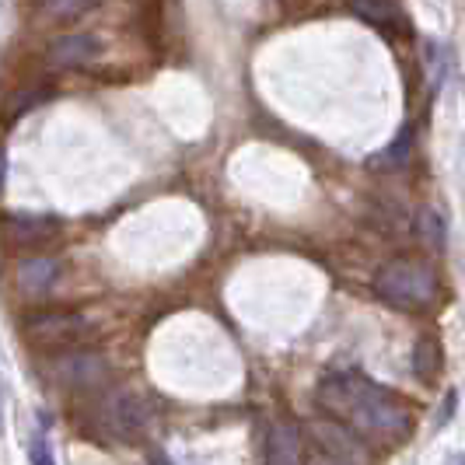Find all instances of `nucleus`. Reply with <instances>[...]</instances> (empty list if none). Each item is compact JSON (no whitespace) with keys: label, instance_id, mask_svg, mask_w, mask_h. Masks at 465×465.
Returning <instances> with one entry per match:
<instances>
[{"label":"nucleus","instance_id":"1","mask_svg":"<svg viewBox=\"0 0 465 465\" xmlns=\"http://www.w3.org/2000/svg\"><path fill=\"white\" fill-rule=\"evenodd\" d=\"M319 406L332 413L357 438L381 444L402 441L413 430L410 406L364 374H329L319 385Z\"/></svg>","mask_w":465,"mask_h":465},{"label":"nucleus","instance_id":"2","mask_svg":"<svg viewBox=\"0 0 465 465\" xmlns=\"http://www.w3.org/2000/svg\"><path fill=\"white\" fill-rule=\"evenodd\" d=\"M374 294L402 312L427 308L438 298V270L420 256H399L374 273Z\"/></svg>","mask_w":465,"mask_h":465},{"label":"nucleus","instance_id":"3","mask_svg":"<svg viewBox=\"0 0 465 465\" xmlns=\"http://www.w3.org/2000/svg\"><path fill=\"white\" fill-rule=\"evenodd\" d=\"M151 417H154V410H151V402L134 392V389H119V392H109V396L102 399V406H98V420H102V427L119 438V441H134L140 438L147 427H151Z\"/></svg>","mask_w":465,"mask_h":465},{"label":"nucleus","instance_id":"4","mask_svg":"<svg viewBox=\"0 0 465 465\" xmlns=\"http://www.w3.org/2000/svg\"><path fill=\"white\" fill-rule=\"evenodd\" d=\"M88 329H92L88 315L74 308H49V312H35L25 319L28 343H39V347H70L81 336H88Z\"/></svg>","mask_w":465,"mask_h":465},{"label":"nucleus","instance_id":"5","mask_svg":"<svg viewBox=\"0 0 465 465\" xmlns=\"http://www.w3.org/2000/svg\"><path fill=\"white\" fill-rule=\"evenodd\" d=\"M64 389H98L109 378V361L98 350H64L49 364Z\"/></svg>","mask_w":465,"mask_h":465},{"label":"nucleus","instance_id":"6","mask_svg":"<svg viewBox=\"0 0 465 465\" xmlns=\"http://www.w3.org/2000/svg\"><path fill=\"white\" fill-rule=\"evenodd\" d=\"M308 434H312V441H315L319 451L340 459L343 465H368V448H364V441L350 427H343L340 420H322V417L312 420L308 423Z\"/></svg>","mask_w":465,"mask_h":465},{"label":"nucleus","instance_id":"7","mask_svg":"<svg viewBox=\"0 0 465 465\" xmlns=\"http://www.w3.org/2000/svg\"><path fill=\"white\" fill-rule=\"evenodd\" d=\"M4 234H7L11 245L35 249V245H46L60 234V221L46 217V213H7L4 217Z\"/></svg>","mask_w":465,"mask_h":465},{"label":"nucleus","instance_id":"8","mask_svg":"<svg viewBox=\"0 0 465 465\" xmlns=\"http://www.w3.org/2000/svg\"><path fill=\"white\" fill-rule=\"evenodd\" d=\"M98 53H102V43L94 35H88V32H67V35H60V39L49 43L46 60L60 70H77L94 64Z\"/></svg>","mask_w":465,"mask_h":465},{"label":"nucleus","instance_id":"9","mask_svg":"<svg viewBox=\"0 0 465 465\" xmlns=\"http://www.w3.org/2000/svg\"><path fill=\"white\" fill-rule=\"evenodd\" d=\"M15 280L28 298H43L60 280V262L53 256H28L15 266Z\"/></svg>","mask_w":465,"mask_h":465},{"label":"nucleus","instance_id":"10","mask_svg":"<svg viewBox=\"0 0 465 465\" xmlns=\"http://www.w3.org/2000/svg\"><path fill=\"white\" fill-rule=\"evenodd\" d=\"M266 465H304L302 434L291 423H273L266 438Z\"/></svg>","mask_w":465,"mask_h":465},{"label":"nucleus","instance_id":"11","mask_svg":"<svg viewBox=\"0 0 465 465\" xmlns=\"http://www.w3.org/2000/svg\"><path fill=\"white\" fill-rule=\"evenodd\" d=\"M350 15L361 18L364 25H371L378 32H402V11L396 0H350Z\"/></svg>","mask_w":465,"mask_h":465},{"label":"nucleus","instance_id":"12","mask_svg":"<svg viewBox=\"0 0 465 465\" xmlns=\"http://www.w3.org/2000/svg\"><path fill=\"white\" fill-rule=\"evenodd\" d=\"M417 234L430 252H441L444 242H448V224H444V217L434 207H423L417 221Z\"/></svg>","mask_w":465,"mask_h":465},{"label":"nucleus","instance_id":"13","mask_svg":"<svg viewBox=\"0 0 465 465\" xmlns=\"http://www.w3.org/2000/svg\"><path fill=\"white\" fill-rule=\"evenodd\" d=\"M98 0H35L39 15H46L53 22H77L92 11Z\"/></svg>","mask_w":465,"mask_h":465},{"label":"nucleus","instance_id":"14","mask_svg":"<svg viewBox=\"0 0 465 465\" xmlns=\"http://www.w3.org/2000/svg\"><path fill=\"white\" fill-rule=\"evenodd\" d=\"M441 368V347L434 340H417V350H413V371H417L420 381H434V374Z\"/></svg>","mask_w":465,"mask_h":465},{"label":"nucleus","instance_id":"15","mask_svg":"<svg viewBox=\"0 0 465 465\" xmlns=\"http://www.w3.org/2000/svg\"><path fill=\"white\" fill-rule=\"evenodd\" d=\"M410 147H413V134L406 130V134H399V140L389 151H381L378 158H371V164L374 168H399V164L410 158Z\"/></svg>","mask_w":465,"mask_h":465},{"label":"nucleus","instance_id":"16","mask_svg":"<svg viewBox=\"0 0 465 465\" xmlns=\"http://www.w3.org/2000/svg\"><path fill=\"white\" fill-rule=\"evenodd\" d=\"M28 462L32 465H56L53 448H49L46 438H32V444H28Z\"/></svg>","mask_w":465,"mask_h":465},{"label":"nucleus","instance_id":"17","mask_svg":"<svg viewBox=\"0 0 465 465\" xmlns=\"http://www.w3.org/2000/svg\"><path fill=\"white\" fill-rule=\"evenodd\" d=\"M455 392H448V396H444V406H441V413H438V417H434V423H438V427H444V423H448V420H451V413H455Z\"/></svg>","mask_w":465,"mask_h":465},{"label":"nucleus","instance_id":"18","mask_svg":"<svg viewBox=\"0 0 465 465\" xmlns=\"http://www.w3.org/2000/svg\"><path fill=\"white\" fill-rule=\"evenodd\" d=\"M304 465H343V462H340V459H332V455H326V451H319V448H315V451H312V455L304 459Z\"/></svg>","mask_w":465,"mask_h":465},{"label":"nucleus","instance_id":"19","mask_svg":"<svg viewBox=\"0 0 465 465\" xmlns=\"http://www.w3.org/2000/svg\"><path fill=\"white\" fill-rule=\"evenodd\" d=\"M0 423H4V389H0Z\"/></svg>","mask_w":465,"mask_h":465},{"label":"nucleus","instance_id":"20","mask_svg":"<svg viewBox=\"0 0 465 465\" xmlns=\"http://www.w3.org/2000/svg\"><path fill=\"white\" fill-rule=\"evenodd\" d=\"M451 465H465V455H459V459H455Z\"/></svg>","mask_w":465,"mask_h":465}]
</instances>
